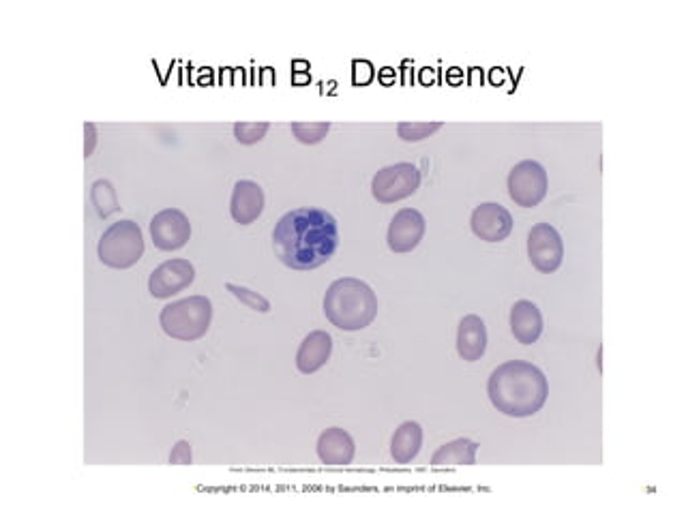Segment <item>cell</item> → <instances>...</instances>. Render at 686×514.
I'll return each instance as SVG.
<instances>
[{
	"instance_id": "cell-1",
	"label": "cell",
	"mask_w": 686,
	"mask_h": 514,
	"mask_svg": "<svg viewBox=\"0 0 686 514\" xmlns=\"http://www.w3.org/2000/svg\"><path fill=\"white\" fill-rule=\"evenodd\" d=\"M273 249L283 266L316 270L339 249L337 219L322 208H294L277 221Z\"/></svg>"
},
{
	"instance_id": "cell-2",
	"label": "cell",
	"mask_w": 686,
	"mask_h": 514,
	"mask_svg": "<svg viewBox=\"0 0 686 514\" xmlns=\"http://www.w3.org/2000/svg\"><path fill=\"white\" fill-rule=\"evenodd\" d=\"M487 395L498 412L511 418H530L543 410L549 397L545 373L526 360H509L489 375Z\"/></svg>"
},
{
	"instance_id": "cell-3",
	"label": "cell",
	"mask_w": 686,
	"mask_h": 514,
	"mask_svg": "<svg viewBox=\"0 0 686 514\" xmlns=\"http://www.w3.org/2000/svg\"><path fill=\"white\" fill-rule=\"evenodd\" d=\"M322 307L326 320L335 328L356 332L374 324L378 317V296L365 281L343 277L328 285Z\"/></svg>"
},
{
	"instance_id": "cell-4",
	"label": "cell",
	"mask_w": 686,
	"mask_h": 514,
	"mask_svg": "<svg viewBox=\"0 0 686 514\" xmlns=\"http://www.w3.org/2000/svg\"><path fill=\"white\" fill-rule=\"evenodd\" d=\"M213 322V302L206 296L174 300L159 313L161 330L178 341L202 339Z\"/></svg>"
},
{
	"instance_id": "cell-5",
	"label": "cell",
	"mask_w": 686,
	"mask_h": 514,
	"mask_svg": "<svg viewBox=\"0 0 686 514\" xmlns=\"http://www.w3.org/2000/svg\"><path fill=\"white\" fill-rule=\"evenodd\" d=\"M97 255L101 264H106L108 268L125 270L136 266L144 255V236L140 225L131 219L112 223L99 238Z\"/></svg>"
},
{
	"instance_id": "cell-6",
	"label": "cell",
	"mask_w": 686,
	"mask_h": 514,
	"mask_svg": "<svg viewBox=\"0 0 686 514\" xmlns=\"http://www.w3.org/2000/svg\"><path fill=\"white\" fill-rule=\"evenodd\" d=\"M421 187V172L412 163H395L382 168L371 178V195L380 204H395L410 198Z\"/></svg>"
},
{
	"instance_id": "cell-7",
	"label": "cell",
	"mask_w": 686,
	"mask_h": 514,
	"mask_svg": "<svg viewBox=\"0 0 686 514\" xmlns=\"http://www.w3.org/2000/svg\"><path fill=\"white\" fill-rule=\"evenodd\" d=\"M509 187L511 200L521 208H534L539 206L549 191V176L543 165L534 159L519 161L515 168L509 172Z\"/></svg>"
},
{
	"instance_id": "cell-8",
	"label": "cell",
	"mask_w": 686,
	"mask_h": 514,
	"mask_svg": "<svg viewBox=\"0 0 686 514\" xmlns=\"http://www.w3.org/2000/svg\"><path fill=\"white\" fill-rule=\"evenodd\" d=\"M528 257L530 264L543 272V275H551L562 266L564 260V243L562 236L551 223H536L528 234Z\"/></svg>"
},
{
	"instance_id": "cell-9",
	"label": "cell",
	"mask_w": 686,
	"mask_h": 514,
	"mask_svg": "<svg viewBox=\"0 0 686 514\" xmlns=\"http://www.w3.org/2000/svg\"><path fill=\"white\" fill-rule=\"evenodd\" d=\"M193 281H196V268H193V264L189 260H183V257H174V260L159 264L151 272V277H148V292H151L153 298L166 300L187 290Z\"/></svg>"
},
{
	"instance_id": "cell-10",
	"label": "cell",
	"mask_w": 686,
	"mask_h": 514,
	"mask_svg": "<svg viewBox=\"0 0 686 514\" xmlns=\"http://www.w3.org/2000/svg\"><path fill=\"white\" fill-rule=\"evenodd\" d=\"M151 238L155 247L161 251L183 249L191 238V223L183 210L166 208L153 217Z\"/></svg>"
},
{
	"instance_id": "cell-11",
	"label": "cell",
	"mask_w": 686,
	"mask_h": 514,
	"mask_svg": "<svg viewBox=\"0 0 686 514\" xmlns=\"http://www.w3.org/2000/svg\"><path fill=\"white\" fill-rule=\"evenodd\" d=\"M470 228L485 243H502L513 232V215L502 204L485 202L472 210Z\"/></svg>"
},
{
	"instance_id": "cell-12",
	"label": "cell",
	"mask_w": 686,
	"mask_h": 514,
	"mask_svg": "<svg viewBox=\"0 0 686 514\" xmlns=\"http://www.w3.org/2000/svg\"><path fill=\"white\" fill-rule=\"evenodd\" d=\"M427 223L425 217L416 208H401L391 219L389 232H386V243L395 253H410L421 245L425 236Z\"/></svg>"
},
{
	"instance_id": "cell-13",
	"label": "cell",
	"mask_w": 686,
	"mask_h": 514,
	"mask_svg": "<svg viewBox=\"0 0 686 514\" xmlns=\"http://www.w3.org/2000/svg\"><path fill=\"white\" fill-rule=\"evenodd\" d=\"M264 204H266L264 189L258 183H253V180H238L232 189L230 215L236 223L249 225L253 221H258V217L264 210Z\"/></svg>"
},
{
	"instance_id": "cell-14",
	"label": "cell",
	"mask_w": 686,
	"mask_h": 514,
	"mask_svg": "<svg viewBox=\"0 0 686 514\" xmlns=\"http://www.w3.org/2000/svg\"><path fill=\"white\" fill-rule=\"evenodd\" d=\"M333 354V337L326 330H313L296 352V369L303 375L320 371Z\"/></svg>"
},
{
	"instance_id": "cell-15",
	"label": "cell",
	"mask_w": 686,
	"mask_h": 514,
	"mask_svg": "<svg viewBox=\"0 0 686 514\" xmlns=\"http://www.w3.org/2000/svg\"><path fill=\"white\" fill-rule=\"evenodd\" d=\"M487 352V326L479 315H466L457 326V354L461 360L476 362Z\"/></svg>"
},
{
	"instance_id": "cell-16",
	"label": "cell",
	"mask_w": 686,
	"mask_h": 514,
	"mask_svg": "<svg viewBox=\"0 0 686 514\" xmlns=\"http://www.w3.org/2000/svg\"><path fill=\"white\" fill-rule=\"evenodd\" d=\"M511 332L521 345H532L543 335V313L532 300H517L511 309Z\"/></svg>"
},
{
	"instance_id": "cell-17",
	"label": "cell",
	"mask_w": 686,
	"mask_h": 514,
	"mask_svg": "<svg viewBox=\"0 0 686 514\" xmlns=\"http://www.w3.org/2000/svg\"><path fill=\"white\" fill-rule=\"evenodd\" d=\"M354 455L356 446L346 429L331 427L318 437V457L324 465H350Z\"/></svg>"
},
{
	"instance_id": "cell-18",
	"label": "cell",
	"mask_w": 686,
	"mask_h": 514,
	"mask_svg": "<svg viewBox=\"0 0 686 514\" xmlns=\"http://www.w3.org/2000/svg\"><path fill=\"white\" fill-rule=\"evenodd\" d=\"M423 448V429L419 422L408 420L401 425L391 440V457L395 463L406 465L419 457Z\"/></svg>"
},
{
	"instance_id": "cell-19",
	"label": "cell",
	"mask_w": 686,
	"mask_h": 514,
	"mask_svg": "<svg viewBox=\"0 0 686 514\" xmlns=\"http://www.w3.org/2000/svg\"><path fill=\"white\" fill-rule=\"evenodd\" d=\"M476 452H479V444L468 440V437H459V440L440 446L434 452V457H431V463L434 465H474Z\"/></svg>"
},
{
	"instance_id": "cell-20",
	"label": "cell",
	"mask_w": 686,
	"mask_h": 514,
	"mask_svg": "<svg viewBox=\"0 0 686 514\" xmlns=\"http://www.w3.org/2000/svg\"><path fill=\"white\" fill-rule=\"evenodd\" d=\"M91 200H93V206L97 210V215L103 217V219L121 210V202H118L116 189H114V185L110 183V180H106V178L95 180L93 187H91Z\"/></svg>"
},
{
	"instance_id": "cell-21",
	"label": "cell",
	"mask_w": 686,
	"mask_h": 514,
	"mask_svg": "<svg viewBox=\"0 0 686 514\" xmlns=\"http://www.w3.org/2000/svg\"><path fill=\"white\" fill-rule=\"evenodd\" d=\"M328 131H331V123H292V133H294V138L301 142V144H307V146H313V144H320Z\"/></svg>"
},
{
	"instance_id": "cell-22",
	"label": "cell",
	"mask_w": 686,
	"mask_h": 514,
	"mask_svg": "<svg viewBox=\"0 0 686 514\" xmlns=\"http://www.w3.org/2000/svg\"><path fill=\"white\" fill-rule=\"evenodd\" d=\"M228 292L238 298L243 302V305H247L249 309L253 311H258V313H268L271 311V302H268V298H264L260 292H253L249 290V287H243V285H236V283H228Z\"/></svg>"
},
{
	"instance_id": "cell-23",
	"label": "cell",
	"mask_w": 686,
	"mask_h": 514,
	"mask_svg": "<svg viewBox=\"0 0 686 514\" xmlns=\"http://www.w3.org/2000/svg\"><path fill=\"white\" fill-rule=\"evenodd\" d=\"M442 129V123H399L397 133L404 142H421Z\"/></svg>"
},
{
	"instance_id": "cell-24",
	"label": "cell",
	"mask_w": 686,
	"mask_h": 514,
	"mask_svg": "<svg viewBox=\"0 0 686 514\" xmlns=\"http://www.w3.org/2000/svg\"><path fill=\"white\" fill-rule=\"evenodd\" d=\"M268 129H271V123H236L234 125V138L238 144H258L266 138Z\"/></svg>"
},
{
	"instance_id": "cell-25",
	"label": "cell",
	"mask_w": 686,
	"mask_h": 514,
	"mask_svg": "<svg viewBox=\"0 0 686 514\" xmlns=\"http://www.w3.org/2000/svg\"><path fill=\"white\" fill-rule=\"evenodd\" d=\"M170 463L172 465H189L191 463V444L185 440L178 442L174 446V450L170 452Z\"/></svg>"
},
{
	"instance_id": "cell-26",
	"label": "cell",
	"mask_w": 686,
	"mask_h": 514,
	"mask_svg": "<svg viewBox=\"0 0 686 514\" xmlns=\"http://www.w3.org/2000/svg\"><path fill=\"white\" fill-rule=\"evenodd\" d=\"M84 135H86V142H84V157H91L93 150L97 146V127L93 123H86L84 125Z\"/></svg>"
}]
</instances>
